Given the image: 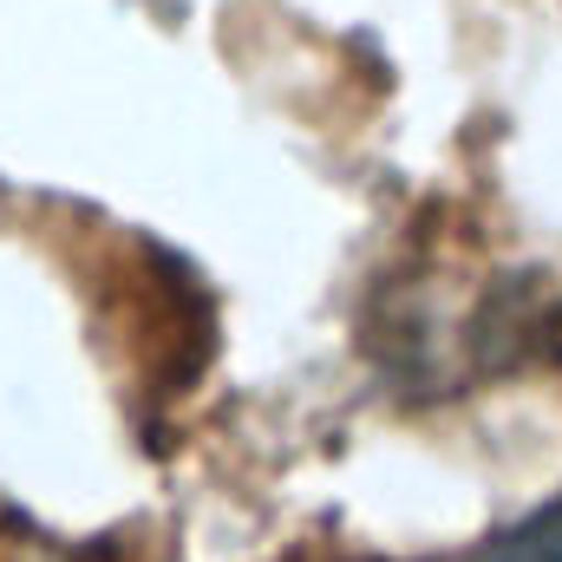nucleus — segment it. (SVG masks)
I'll use <instances>...</instances> for the list:
<instances>
[{"label": "nucleus", "instance_id": "nucleus-1", "mask_svg": "<svg viewBox=\"0 0 562 562\" xmlns=\"http://www.w3.org/2000/svg\"><path fill=\"white\" fill-rule=\"evenodd\" d=\"M464 562H562V497H550L543 510H530L524 524H510L504 537L477 543Z\"/></svg>", "mask_w": 562, "mask_h": 562}]
</instances>
